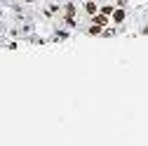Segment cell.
I'll list each match as a JSON object with an SVG mask.
<instances>
[{"label":"cell","instance_id":"obj_1","mask_svg":"<svg viewBox=\"0 0 148 146\" xmlns=\"http://www.w3.org/2000/svg\"><path fill=\"white\" fill-rule=\"evenodd\" d=\"M125 17H127V14H125V10H122V7L113 10V21H115V24H122V21H125Z\"/></svg>","mask_w":148,"mask_h":146},{"label":"cell","instance_id":"obj_2","mask_svg":"<svg viewBox=\"0 0 148 146\" xmlns=\"http://www.w3.org/2000/svg\"><path fill=\"white\" fill-rule=\"evenodd\" d=\"M92 19H94V24H99V26H106V24H108V14L99 12V14H94V17H92Z\"/></svg>","mask_w":148,"mask_h":146},{"label":"cell","instance_id":"obj_3","mask_svg":"<svg viewBox=\"0 0 148 146\" xmlns=\"http://www.w3.org/2000/svg\"><path fill=\"white\" fill-rule=\"evenodd\" d=\"M85 10L89 14H97V0H89V3H85Z\"/></svg>","mask_w":148,"mask_h":146},{"label":"cell","instance_id":"obj_4","mask_svg":"<svg viewBox=\"0 0 148 146\" xmlns=\"http://www.w3.org/2000/svg\"><path fill=\"white\" fill-rule=\"evenodd\" d=\"M89 33H92V35H101L103 31H101V28H99V24H97V26H92V28H89Z\"/></svg>","mask_w":148,"mask_h":146},{"label":"cell","instance_id":"obj_5","mask_svg":"<svg viewBox=\"0 0 148 146\" xmlns=\"http://www.w3.org/2000/svg\"><path fill=\"white\" fill-rule=\"evenodd\" d=\"M101 12H103V14H113V7H110V5H103Z\"/></svg>","mask_w":148,"mask_h":146},{"label":"cell","instance_id":"obj_6","mask_svg":"<svg viewBox=\"0 0 148 146\" xmlns=\"http://www.w3.org/2000/svg\"><path fill=\"white\" fill-rule=\"evenodd\" d=\"M115 5H118V7H125V5H127V0H118Z\"/></svg>","mask_w":148,"mask_h":146},{"label":"cell","instance_id":"obj_7","mask_svg":"<svg viewBox=\"0 0 148 146\" xmlns=\"http://www.w3.org/2000/svg\"><path fill=\"white\" fill-rule=\"evenodd\" d=\"M97 3H101V0H97Z\"/></svg>","mask_w":148,"mask_h":146}]
</instances>
